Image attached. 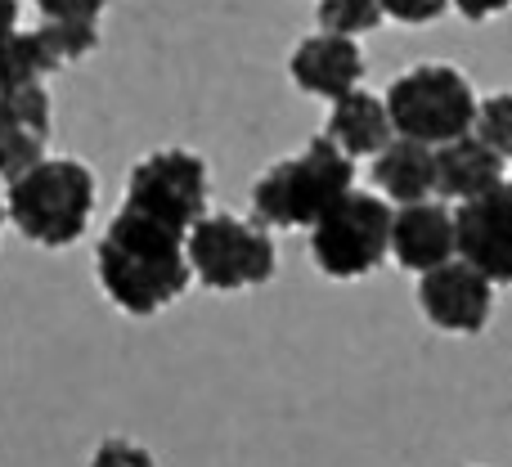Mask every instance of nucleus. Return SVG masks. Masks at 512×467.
<instances>
[{"label": "nucleus", "mask_w": 512, "mask_h": 467, "mask_svg": "<svg viewBox=\"0 0 512 467\" xmlns=\"http://www.w3.org/2000/svg\"><path fill=\"white\" fill-rule=\"evenodd\" d=\"M382 99L391 108L396 135H405V140L441 149V144L477 131L481 99L454 63H418V68L400 72Z\"/></svg>", "instance_id": "4"}, {"label": "nucleus", "mask_w": 512, "mask_h": 467, "mask_svg": "<svg viewBox=\"0 0 512 467\" xmlns=\"http://www.w3.org/2000/svg\"><path fill=\"white\" fill-rule=\"evenodd\" d=\"M454 9H459L468 23H486V18L504 14V9H512V0H454Z\"/></svg>", "instance_id": "24"}, {"label": "nucleus", "mask_w": 512, "mask_h": 467, "mask_svg": "<svg viewBox=\"0 0 512 467\" xmlns=\"http://www.w3.org/2000/svg\"><path fill=\"white\" fill-rule=\"evenodd\" d=\"M45 144H50V135L23 131V126H5V158H0V167H5V185L18 180V176H27L32 167H41Z\"/></svg>", "instance_id": "18"}, {"label": "nucleus", "mask_w": 512, "mask_h": 467, "mask_svg": "<svg viewBox=\"0 0 512 467\" xmlns=\"http://www.w3.org/2000/svg\"><path fill=\"white\" fill-rule=\"evenodd\" d=\"M95 171L77 158H45L27 176L5 185V216L27 243L36 247H72L95 216Z\"/></svg>", "instance_id": "3"}, {"label": "nucleus", "mask_w": 512, "mask_h": 467, "mask_svg": "<svg viewBox=\"0 0 512 467\" xmlns=\"http://www.w3.org/2000/svg\"><path fill=\"white\" fill-rule=\"evenodd\" d=\"M90 467H158V463H153V454L144 445L126 441V436H108V441L95 445Z\"/></svg>", "instance_id": "22"}, {"label": "nucleus", "mask_w": 512, "mask_h": 467, "mask_svg": "<svg viewBox=\"0 0 512 467\" xmlns=\"http://www.w3.org/2000/svg\"><path fill=\"white\" fill-rule=\"evenodd\" d=\"M477 135L490 144L495 153H504L512 162V95L499 90V95L481 99V113H477Z\"/></svg>", "instance_id": "19"}, {"label": "nucleus", "mask_w": 512, "mask_h": 467, "mask_svg": "<svg viewBox=\"0 0 512 467\" xmlns=\"http://www.w3.org/2000/svg\"><path fill=\"white\" fill-rule=\"evenodd\" d=\"M495 288L499 283L490 274H481L472 261L454 256V261L418 274V310L441 333L477 337L486 333L490 315H495Z\"/></svg>", "instance_id": "8"}, {"label": "nucleus", "mask_w": 512, "mask_h": 467, "mask_svg": "<svg viewBox=\"0 0 512 467\" xmlns=\"http://www.w3.org/2000/svg\"><path fill=\"white\" fill-rule=\"evenodd\" d=\"M14 14H18V0H5V18H9V27H18V23H14Z\"/></svg>", "instance_id": "25"}, {"label": "nucleus", "mask_w": 512, "mask_h": 467, "mask_svg": "<svg viewBox=\"0 0 512 467\" xmlns=\"http://www.w3.org/2000/svg\"><path fill=\"white\" fill-rule=\"evenodd\" d=\"M32 9L41 14V23H86V27H99L108 0H32Z\"/></svg>", "instance_id": "21"}, {"label": "nucleus", "mask_w": 512, "mask_h": 467, "mask_svg": "<svg viewBox=\"0 0 512 467\" xmlns=\"http://www.w3.org/2000/svg\"><path fill=\"white\" fill-rule=\"evenodd\" d=\"M288 72L306 95H319L328 104H337L342 95L360 90L364 81V50L355 45V36H342V32H324L319 27L315 36L292 50L288 59Z\"/></svg>", "instance_id": "10"}, {"label": "nucleus", "mask_w": 512, "mask_h": 467, "mask_svg": "<svg viewBox=\"0 0 512 467\" xmlns=\"http://www.w3.org/2000/svg\"><path fill=\"white\" fill-rule=\"evenodd\" d=\"M207 185V162L194 149H158L131 167L122 207L189 238V230L207 216Z\"/></svg>", "instance_id": "7"}, {"label": "nucleus", "mask_w": 512, "mask_h": 467, "mask_svg": "<svg viewBox=\"0 0 512 467\" xmlns=\"http://www.w3.org/2000/svg\"><path fill=\"white\" fill-rule=\"evenodd\" d=\"M450 5H454V0H382L387 18H396V23H409V27L436 23V18H441Z\"/></svg>", "instance_id": "23"}, {"label": "nucleus", "mask_w": 512, "mask_h": 467, "mask_svg": "<svg viewBox=\"0 0 512 467\" xmlns=\"http://www.w3.org/2000/svg\"><path fill=\"white\" fill-rule=\"evenodd\" d=\"M459 256V216L445 203H409L396 207V234H391V261L400 270L427 274Z\"/></svg>", "instance_id": "11"}, {"label": "nucleus", "mask_w": 512, "mask_h": 467, "mask_svg": "<svg viewBox=\"0 0 512 467\" xmlns=\"http://www.w3.org/2000/svg\"><path fill=\"white\" fill-rule=\"evenodd\" d=\"M355 189V158L333 140L315 135L301 153L274 162L252 185V216L270 230H315Z\"/></svg>", "instance_id": "2"}, {"label": "nucleus", "mask_w": 512, "mask_h": 467, "mask_svg": "<svg viewBox=\"0 0 512 467\" xmlns=\"http://www.w3.org/2000/svg\"><path fill=\"white\" fill-rule=\"evenodd\" d=\"M391 234H396V207H391V198L351 189L310 230V261H315L319 274H328L337 283L369 279L391 256Z\"/></svg>", "instance_id": "5"}, {"label": "nucleus", "mask_w": 512, "mask_h": 467, "mask_svg": "<svg viewBox=\"0 0 512 467\" xmlns=\"http://www.w3.org/2000/svg\"><path fill=\"white\" fill-rule=\"evenodd\" d=\"M95 279L122 315L153 319L194 283L189 238L122 207L95 243Z\"/></svg>", "instance_id": "1"}, {"label": "nucleus", "mask_w": 512, "mask_h": 467, "mask_svg": "<svg viewBox=\"0 0 512 467\" xmlns=\"http://www.w3.org/2000/svg\"><path fill=\"white\" fill-rule=\"evenodd\" d=\"M189 265H194V279L212 292H248L265 288L274 279V252L270 225L243 221L230 212H207L203 221L189 230Z\"/></svg>", "instance_id": "6"}, {"label": "nucleus", "mask_w": 512, "mask_h": 467, "mask_svg": "<svg viewBox=\"0 0 512 467\" xmlns=\"http://www.w3.org/2000/svg\"><path fill=\"white\" fill-rule=\"evenodd\" d=\"M373 185L396 207L427 203V198L436 194V149L396 135V140L373 158Z\"/></svg>", "instance_id": "13"}, {"label": "nucleus", "mask_w": 512, "mask_h": 467, "mask_svg": "<svg viewBox=\"0 0 512 467\" xmlns=\"http://www.w3.org/2000/svg\"><path fill=\"white\" fill-rule=\"evenodd\" d=\"M459 256L512 288V180L459 203Z\"/></svg>", "instance_id": "9"}, {"label": "nucleus", "mask_w": 512, "mask_h": 467, "mask_svg": "<svg viewBox=\"0 0 512 467\" xmlns=\"http://www.w3.org/2000/svg\"><path fill=\"white\" fill-rule=\"evenodd\" d=\"M315 18L324 32H342V36H364V32H378L387 9L382 0H319Z\"/></svg>", "instance_id": "16"}, {"label": "nucleus", "mask_w": 512, "mask_h": 467, "mask_svg": "<svg viewBox=\"0 0 512 467\" xmlns=\"http://www.w3.org/2000/svg\"><path fill=\"white\" fill-rule=\"evenodd\" d=\"M504 167H508L504 153H495L472 131V135H463V140H450L436 149V194L454 198V203L481 198L495 185H504Z\"/></svg>", "instance_id": "12"}, {"label": "nucleus", "mask_w": 512, "mask_h": 467, "mask_svg": "<svg viewBox=\"0 0 512 467\" xmlns=\"http://www.w3.org/2000/svg\"><path fill=\"white\" fill-rule=\"evenodd\" d=\"M36 27L54 41V50L63 54V63L86 59V54H95V45H99V27H86V23H36Z\"/></svg>", "instance_id": "20"}, {"label": "nucleus", "mask_w": 512, "mask_h": 467, "mask_svg": "<svg viewBox=\"0 0 512 467\" xmlns=\"http://www.w3.org/2000/svg\"><path fill=\"white\" fill-rule=\"evenodd\" d=\"M68 68L63 54L41 27H9L5 36V86H23V81H45L50 72Z\"/></svg>", "instance_id": "15"}, {"label": "nucleus", "mask_w": 512, "mask_h": 467, "mask_svg": "<svg viewBox=\"0 0 512 467\" xmlns=\"http://www.w3.org/2000/svg\"><path fill=\"white\" fill-rule=\"evenodd\" d=\"M324 135H333V140L360 162V158H378V153L396 140V122H391L387 99L369 95V90H351V95H342L333 104Z\"/></svg>", "instance_id": "14"}, {"label": "nucleus", "mask_w": 512, "mask_h": 467, "mask_svg": "<svg viewBox=\"0 0 512 467\" xmlns=\"http://www.w3.org/2000/svg\"><path fill=\"white\" fill-rule=\"evenodd\" d=\"M5 126H23V131L50 135V95H45V81L5 86Z\"/></svg>", "instance_id": "17"}]
</instances>
